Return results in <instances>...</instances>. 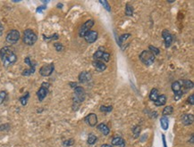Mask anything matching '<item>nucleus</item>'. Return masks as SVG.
Here are the masks:
<instances>
[{
	"mask_svg": "<svg viewBox=\"0 0 194 147\" xmlns=\"http://www.w3.org/2000/svg\"><path fill=\"white\" fill-rule=\"evenodd\" d=\"M131 36V34H129V33H127V34H123V35H121L120 37H119V44L120 45H122V43H123V41L124 40H126L129 37Z\"/></svg>",
	"mask_w": 194,
	"mask_h": 147,
	"instance_id": "nucleus-32",
	"label": "nucleus"
},
{
	"mask_svg": "<svg viewBox=\"0 0 194 147\" xmlns=\"http://www.w3.org/2000/svg\"><path fill=\"white\" fill-rule=\"evenodd\" d=\"M158 90L157 88H152L150 93H149V100L152 102H155L157 98L158 97Z\"/></svg>",
	"mask_w": 194,
	"mask_h": 147,
	"instance_id": "nucleus-21",
	"label": "nucleus"
},
{
	"mask_svg": "<svg viewBox=\"0 0 194 147\" xmlns=\"http://www.w3.org/2000/svg\"><path fill=\"white\" fill-rule=\"evenodd\" d=\"M111 146L115 147H125V141L121 137H115L113 138Z\"/></svg>",
	"mask_w": 194,
	"mask_h": 147,
	"instance_id": "nucleus-15",
	"label": "nucleus"
},
{
	"mask_svg": "<svg viewBox=\"0 0 194 147\" xmlns=\"http://www.w3.org/2000/svg\"><path fill=\"white\" fill-rule=\"evenodd\" d=\"M35 72V67L32 68H29V69H25L22 72V76H30L31 74H33Z\"/></svg>",
	"mask_w": 194,
	"mask_h": 147,
	"instance_id": "nucleus-30",
	"label": "nucleus"
},
{
	"mask_svg": "<svg viewBox=\"0 0 194 147\" xmlns=\"http://www.w3.org/2000/svg\"><path fill=\"white\" fill-rule=\"evenodd\" d=\"M62 6H63L62 4H57V7H58V8H62Z\"/></svg>",
	"mask_w": 194,
	"mask_h": 147,
	"instance_id": "nucleus-45",
	"label": "nucleus"
},
{
	"mask_svg": "<svg viewBox=\"0 0 194 147\" xmlns=\"http://www.w3.org/2000/svg\"><path fill=\"white\" fill-rule=\"evenodd\" d=\"M2 33H3V25L0 23V35H2Z\"/></svg>",
	"mask_w": 194,
	"mask_h": 147,
	"instance_id": "nucleus-43",
	"label": "nucleus"
},
{
	"mask_svg": "<svg viewBox=\"0 0 194 147\" xmlns=\"http://www.w3.org/2000/svg\"><path fill=\"white\" fill-rule=\"evenodd\" d=\"M6 96H7V94H6L5 91H1L0 92V104H2L4 103V101L5 100Z\"/></svg>",
	"mask_w": 194,
	"mask_h": 147,
	"instance_id": "nucleus-35",
	"label": "nucleus"
},
{
	"mask_svg": "<svg viewBox=\"0 0 194 147\" xmlns=\"http://www.w3.org/2000/svg\"><path fill=\"white\" fill-rule=\"evenodd\" d=\"M125 15H127V16H132L133 15V7L129 3H127L125 4Z\"/></svg>",
	"mask_w": 194,
	"mask_h": 147,
	"instance_id": "nucleus-24",
	"label": "nucleus"
},
{
	"mask_svg": "<svg viewBox=\"0 0 194 147\" xmlns=\"http://www.w3.org/2000/svg\"><path fill=\"white\" fill-rule=\"evenodd\" d=\"M74 139H69V140L65 141V142L63 143V145H64L65 146H71L74 145Z\"/></svg>",
	"mask_w": 194,
	"mask_h": 147,
	"instance_id": "nucleus-38",
	"label": "nucleus"
},
{
	"mask_svg": "<svg viewBox=\"0 0 194 147\" xmlns=\"http://www.w3.org/2000/svg\"><path fill=\"white\" fill-rule=\"evenodd\" d=\"M94 61H100L103 63H108L110 61V54L105 51V48L100 47L93 55Z\"/></svg>",
	"mask_w": 194,
	"mask_h": 147,
	"instance_id": "nucleus-4",
	"label": "nucleus"
},
{
	"mask_svg": "<svg viewBox=\"0 0 194 147\" xmlns=\"http://www.w3.org/2000/svg\"><path fill=\"white\" fill-rule=\"evenodd\" d=\"M149 51H150L155 56L160 54V50H159L158 47H154V46H149Z\"/></svg>",
	"mask_w": 194,
	"mask_h": 147,
	"instance_id": "nucleus-28",
	"label": "nucleus"
},
{
	"mask_svg": "<svg viewBox=\"0 0 194 147\" xmlns=\"http://www.w3.org/2000/svg\"><path fill=\"white\" fill-rule=\"evenodd\" d=\"M38 39V36L37 34L30 29H27L23 31V37H22V40L23 43L27 46H33Z\"/></svg>",
	"mask_w": 194,
	"mask_h": 147,
	"instance_id": "nucleus-2",
	"label": "nucleus"
},
{
	"mask_svg": "<svg viewBox=\"0 0 194 147\" xmlns=\"http://www.w3.org/2000/svg\"><path fill=\"white\" fill-rule=\"evenodd\" d=\"M24 63H25L30 68H32V67H35V66H36V64H32V62H31V60H30V58L29 56L24 59Z\"/></svg>",
	"mask_w": 194,
	"mask_h": 147,
	"instance_id": "nucleus-34",
	"label": "nucleus"
},
{
	"mask_svg": "<svg viewBox=\"0 0 194 147\" xmlns=\"http://www.w3.org/2000/svg\"><path fill=\"white\" fill-rule=\"evenodd\" d=\"M84 38V39H85V41L87 42V43H89V44H93L96 40L97 39V38H98V33H97L96 30H90V31H88L86 34H85V36L83 37Z\"/></svg>",
	"mask_w": 194,
	"mask_h": 147,
	"instance_id": "nucleus-10",
	"label": "nucleus"
},
{
	"mask_svg": "<svg viewBox=\"0 0 194 147\" xmlns=\"http://www.w3.org/2000/svg\"><path fill=\"white\" fill-rule=\"evenodd\" d=\"M94 24H95V21H94V20H88L87 21H85L82 26H81V28L79 29V36L81 37V38H83L84 36H85V34L88 32V31H90L91 30V29L94 26Z\"/></svg>",
	"mask_w": 194,
	"mask_h": 147,
	"instance_id": "nucleus-8",
	"label": "nucleus"
},
{
	"mask_svg": "<svg viewBox=\"0 0 194 147\" xmlns=\"http://www.w3.org/2000/svg\"><path fill=\"white\" fill-rule=\"evenodd\" d=\"M0 59L4 67L14 64L17 61V55L11 47H4L0 49Z\"/></svg>",
	"mask_w": 194,
	"mask_h": 147,
	"instance_id": "nucleus-1",
	"label": "nucleus"
},
{
	"mask_svg": "<svg viewBox=\"0 0 194 147\" xmlns=\"http://www.w3.org/2000/svg\"><path fill=\"white\" fill-rule=\"evenodd\" d=\"M140 130H141V129H140V126H135V127L132 129V133H133V136H134L135 138L139 137V136H140Z\"/></svg>",
	"mask_w": 194,
	"mask_h": 147,
	"instance_id": "nucleus-29",
	"label": "nucleus"
},
{
	"mask_svg": "<svg viewBox=\"0 0 194 147\" xmlns=\"http://www.w3.org/2000/svg\"><path fill=\"white\" fill-rule=\"evenodd\" d=\"M99 111L101 112H104V113H109V112H111L113 111V106L112 105H108V106L102 105V106H100Z\"/></svg>",
	"mask_w": 194,
	"mask_h": 147,
	"instance_id": "nucleus-26",
	"label": "nucleus"
},
{
	"mask_svg": "<svg viewBox=\"0 0 194 147\" xmlns=\"http://www.w3.org/2000/svg\"><path fill=\"white\" fill-rule=\"evenodd\" d=\"M45 9H46V5H41V6H39V7L37 8L36 12H37V13H40L42 10H45Z\"/></svg>",
	"mask_w": 194,
	"mask_h": 147,
	"instance_id": "nucleus-40",
	"label": "nucleus"
},
{
	"mask_svg": "<svg viewBox=\"0 0 194 147\" xmlns=\"http://www.w3.org/2000/svg\"><path fill=\"white\" fill-rule=\"evenodd\" d=\"M194 143V137H193V135L192 136V137H191V144H193Z\"/></svg>",
	"mask_w": 194,
	"mask_h": 147,
	"instance_id": "nucleus-44",
	"label": "nucleus"
},
{
	"mask_svg": "<svg viewBox=\"0 0 194 147\" xmlns=\"http://www.w3.org/2000/svg\"><path fill=\"white\" fill-rule=\"evenodd\" d=\"M162 140H163L164 147H167L166 146V137H165V135H162Z\"/></svg>",
	"mask_w": 194,
	"mask_h": 147,
	"instance_id": "nucleus-41",
	"label": "nucleus"
},
{
	"mask_svg": "<svg viewBox=\"0 0 194 147\" xmlns=\"http://www.w3.org/2000/svg\"><path fill=\"white\" fill-rule=\"evenodd\" d=\"M160 126L162 128L163 130H167L168 127H169V120L167 117L162 116V118L160 119Z\"/></svg>",
	"mask_w": 194,
	"mask_h": 147,
	"instance_id": "nucleus-20",
	"label": "nucleus"
},
{
	"mask_svg": "<svg viewBox=\"0 0 194 147\" xmlns=\"http://www.w3.org/2000/svg\"><path fill=\"white\" fill-rule=\"evenodd\" d=\"M97 130H98L99 132H101L104 136H108L109 133H110V129H109V128H108L106 124H104V123H100V124H98V125L97 126Z\"/></svg>",
	"mask_w": 194,
	"mask_h": 147,
	"instance_id": "nucleus-18",
	"label": "nucleus"
},
{
	"mask_svg": "<svg viewBox=\"0 0 194 147\" xmlns=\"http://www.w3.org/2000/svg\"><path fill=\"white\" fill-rule=\"evenodd\" d=\"M166 101H167V97L166 95H158V97L157 98V100L154 102V104L157 106V107H160V106H163L166 103Z\"/></svg>",
	"mask_w": 194,
	"mask_h": 147,
	"instance_id": "nucleus-17",
	"label": "nucleus"
},
{
	"mask_svg": "<svg viewBox=\"0 0 194 147\" xmlns=\"http://www.w3.org/2000/svg\"><path fill=\"white\" fill-rule=\"evenodd\" d=\"M54 47H55V48H56V50L57 52H61V51L64 50V46H63L61 43H59V42L54 43Z\"/></svg>",
	"mask_w": 194,
	"mask_h": 147,
	"instance_id": "nucleus-33",
	"label": "nucleus"
},
{
	"mask_svg": "<svg viewBox=\"0 0 194 147\" xmlns=\"http://www.w3.org/2000/svg\"><path fill=\"white\" fill-rule=\"evenodd\" d=\"M171 88L174 91V93H177V92L181 91L182 90V85H181L180 81H175V82H173L172 86H171Z\"/></svg>",
	"mask_w": 194,
	"mask_h": 147,
	"instance_id": "nucleus-22",
	"label": "nucleus"
},
{
	"mask_svg": "<svg viewBox=\"0 0 194 147\" xmlns=\"http://www.w3.org/2000/svg\"><path fill=\"white\" fill-rule=\"evenodd\" d=\"M100 147H113L111 145H107V144H105V145H102Z\"/></svg>",
	"mask_w": 194,
	"mask_h": 147,
	"instance_id": "nucleus-42",
	"label": "nucleus"
},
{
	"mask_svg": "<svg viewBox=\"0 0 194 147\" xmlns=\"http://www.w3.org/2000/svg\"><path fill=\"white\" fill-rule=\"evenodd\" d=\"M58 38H59L58 34H54V35H52L51 37H46L45 35H43V38L46 39V40H49V39H51V40H53V39H58Z\"/></svg>",
	"mask_w": 194,
	"mask_h": 147,
	"instance_id": "nucleus-36",
	"label": "nucleus"
},
{
	"mask_svg": "<svg viewBox=\"0 0 194 147\" xmlns=\"http://www.w3.org/2000/svg\"><path fill=\"white\" fill-rule=\"evenodd\" d=\"M97 137H96L94 134H90L89 137H88V140H87V142H88V144H89L90 146H92V145H94V144L97 142Z\"/></svg>",
	"mask_w": 194,
	"mask_h": 147,
	"instance_id": "nucleus-27",
	"label": "nucleus"
},
{
	"mask_svg": "<svg viewBox=\"0 0 194 147\" xmlns=\"http://www.w3.org/2000/svg\"><path fill=\"white\" fill-rule=\"evenodd\" d=\"M182 86L185 87L186 89H192L193 88V82L190 79H183V80H179Z\"/></svg>",
	"mask_w": 194,
	"mask_h": 147,
	"instance_id": "nucleus-19",
	"label": "nucleus"
},
{
	"mask_svg": "<svg viewBox=\"0 0 194 147\" xmlns=\"http://www.w3.org/2000/svg\"><path fill=\"white\" fill-rule=\"evenodd\" d=\"M86 98V93L85 90L83 86H77L74 88V103L75 104H80L83 102H84Z\"/></svg>",
	"mask_w": 194,
	"mask_h": 147,
	"instance_id": "nucleus-5",
	"label": "nucleus"
},
{
	"mask_svg": "<svg viewBox=\"0 0 194 147\" xmlns=\"http://www.w3.org/2000/svg\"><path fill=\"white\" fill-rule=\"evenodd\" d=\"M92 66L97 70V72H104L106 70L107 66L105 63L103 62H100V61H93L92 62Z\"/></svg>",
	"mask_w": 194,
	"mask_h": 147,
	"instance_id": "nucleus-16",
	"label": "nucleus"
},
{
	"mask_svg": "<svg viewBox=\"0 0 194 147\" xmlns=\"http://www.w3.org/2000/svg\"><path fill=\"white\" fill-rule=\"evenodd\" d=\"M188 103L191 104V105H194V95H191L189 97H188Z\"/></svg>",
	"mask_w": 194,
	"mask_h": 147,
	"instance_id": "nucleus-39",
	"label": "nucleus"
},
{
	"mask_svg": "<svg viewBox=\"0 0 194 147\" xmlns=\"http://www.w3.org/2000/svg\"><path fill=\"white\" fill-rule=\"evenodd\" d=\"M49 83H48V82H43L42 84H41V86H40V88L38 90V92H37V96H38V98H39V101H40V102H42L45 98H46V96L48 95V89H49Z\"/></svg>",
	"mask_w": 194,
	"mask_h": 147,
	"instance_id": "nucleus-7",
	"label": "nucleus"
},
{
	"mask_svg": "<svg viewBox=\"0 0 194 147\" xmlns=\"http://www.w3.org/2000/svg\"><path fill=\"white\" fill-rule=\"evenodd\" d=\"M173 112H174L173 106H172V105H168V106H166V107L164 108V110H163V112H162V115L165 116V117H166V116H168V115H171V114L173 113Z\"/></svg>",
	"mask_w": 194,
	"mask_h": 147,
	"instance_id": "nucleus-23",
	"label": "nucleus"
},
{
	"mask_svg": "<svg viewBox=\"0 0 194 147\" xmlns=\"http://www.w3.org/2000/svg\"><path fill=\"white\" fill-rule=\"evenodd\" d=\"M156 59V56L149 50H143L140 55V62L145 64L146 66H150L154 64Z\"/></svg>",
	"mask_w": 194,
	"mask_h": 147,
	"instance_id": "nucleus-3",
	"label": "nucleus"
},
{
	"mask_svg": "<svg viewBox=\"0 0 194 147\" xmlns=\"http://www.w3.org/2000/svg\"><path fill=\"white\" fill-rule=\"evenodd\" d=\"M162 38H163V39L165 41L166 47H169L171 46V44H172V41H173V36H172V34L167 30H165L162 32Z\"/></svg>",
	"mask_w": 194,
	"mask_h": 147,
	"instance_id": "nucleus-12",
	"label": "nucleus"
},
{
	"mask_svg": "<svg viewBox=\"0 0 194 147\" xmlns=\"http://www.w3.org/2000/svg\"><path fill=\"white\" fill-rule=\"evenodd\" d=\"M54 71H55V64L52 63V64H48L43 65L39 69V74L42 77H49L51 74L53 73Z\"/></svg>",
	"mask_w": 194,
	"mask_h": 147,
	"instance_id": "nucleus-9",
	"label": "nucleus"
},
{
	"mask_svg": "<svg viewBox=\"0 0 194 147\" xmlns=\"http://www.w3.org/2000/svg\"><path fill=\"white\" fill-rule=\"evenodd\" d=\"M30 98V93L29 92H26V94L24 95H22V97H20V102L22 103V105L25 106L28 103V100Z\"/></svg>",
	"mask_w": 194,
	"mask_h": 147,
	"instance_id": "nucleus-25",
	"label": "nucleus"
},
{
	"mask_svg": "<svg viewBox=\"0 0 194 147\" xmlns=\"http://www.w3.org/2000/svg\"><path fill=\"white\" fill-rule=\"evenodd\" d=\"M84 121L91 127H95L97 123V116L95 113H90L84 118Z\"/></svg>",
	"mask_w": 194,
	"mask_h": 147,
	"instance_id": "nucleus-11",
	"label": "nucleus"
},
{
	"mask_svg": "<svg viewBox=\"0 0 194 147\" xmlns=\"http://www.w3.org/2000/svg\"><path fill=\"white\" fill-rule=\"evenodd\" d=\"M183 95H184V92H183L182 90L179 91V92H177V93H175V101H178V100H180L181 97L183 96Z\"/></svg>",
	"mask_w": 194,
	"mask_h": 147,
	"instance_id": "nucleus-37",
	"label": "nucleus"
},
{
	"mask_svg": "<svg viewBox=\"0 0 194 147\" xmlns=\"http://www.w3.org/2000/svg\"><path fill=\"white\" fill-rule=\"evenodd\" d=\"M20 32L16 30H10L7 35H6V38H5V40L7 43L11 44V45H13V44H16L19 39H20Z\"/></svg>",
	"mask_w": 194,
	"mask_h": 147,
	"instance_id": "nucleus-6",
	"label": "nucleus"
},
{
	"mask_svg": "<svg viewBox=\"0 0 194 147\" xmlns=\"http://www.w3.org/2000/svg\"><path fill=\"white\" fill-rule=\"evenodd\" d=\"M181 120H182V123L185 126H190L193 123L194 117L193 114L191 113H185L182 116L181 118Z\"/></svg>",
	"mask_w": 194,
	"mask_h": 147,
	"instance_id": "nucleus-13",
	"label": "nucleus"
},
{
	"mask_svg": "<svg viewBox=\"0 0 194 147\" xmlns=\"http://www.w3.org/2000/svg\"><path fill=\"white\" fill-rule=\"evenodd\" d=\"M99 3L103 5V7H104L107 12H111V7H110V5H109V4H108L107 1H106V0H100Z\"/></svg>",
	"mask_w": 194,
	"mask_h": 147,
	"instance_id": "nucleus-31",
	"label": "nucleus"
},
{
	"mask_svg": "<svg viewBox=\"0 0 194 147\" xmlns=\"http://www.w3.org/2000/svg\"><path fill=\"white\" fill-rule=\"evenodd\" d=\"M78 78H79V81L81 83H87V82L91 80L92 75L89 72H82L81 73L79 74Z\"/></svg>",
	"mask_w": 194,
	"mask_h": 147,
	"instance_id": "nucleus-14",
	"label": "nucleus"
}]
</instances>
